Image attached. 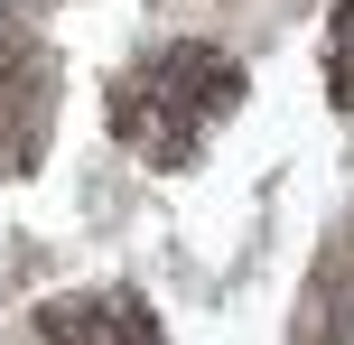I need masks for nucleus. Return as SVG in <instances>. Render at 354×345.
I'll list each match as a JSON object with an SVG mask.
<instances>
[{"label":"nucleus","instance_id":"1","mask_svg":"<svg viewBox=\"0 0 354 345\" xmlns=\"http://www.w3.org/2000/svg\"><path fill=\"white\" fill-rule=\"evenodd\" d=\"M233 103H243V75H233L214 47H168V56H149L140 75L112 84V122H122V140L140 149V159H159V168L196 159V140H205Z\"/></svg>","mask_w":354,"mask_h":345},{"label":"nucleus","instance_id":"2","mask_svg":"<svg viewBox=\"0 0 354 345\" xmlns=\"http://www.w3.org/2000/svg\"><path fill=\"white\" fill-rule=\"evenodd\" d=\"M47 327L56 336H149V308H122V299H93V308H47Z\"/></svg>","mask_w":354,"mask_h":345}]
</instances>
